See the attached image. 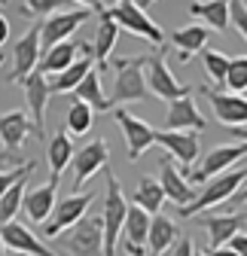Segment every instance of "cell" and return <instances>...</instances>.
Returning <instances> with one entry per match:
<instances>
[{
    "mask_svg": "<svg viewBox=\"0 0 247 256\" xmlns=\"http://www.w3.org/2000/svg\"><path fill=\"white\" fill-rule=\"evenodd\" d=\"M116 82L110 92V107L113 104H128V101H146V80H144V68H146V55H128V58H116Z\"/></svg>",
    "mask_w": 247,
    "mask_h": 256,
    "instance_id": "1",
    "label": "cell"
},
{
    "mask_svg": "<svg viewBox=\"0 0 247 256\" xmlns=\"http://www.w3.org/2000/svg\"><path fill=\"white\" fill-rule=\"evenodd\" d=\"M244 177H247V171L238 165L235 171H226V174H220V177L208 180L202 189H196V198H192L190 204L177 208V214H180L183 220H186V216H196V214H208L214 204H223L226 198H232V192L244 186Z\"/></svg>",
    "mask_w": 247,
    "mask_h": 256,
    "instance_id": "2",
    "label": "cell"
},
{
    "mask_svg": "<svg viewBox=\"0 0 247 256\" xmlns=\"http://www.w3.org/2000/svg\"><path fill=\"white\" fill-rule=\"evenodd\" d=\"M126 210H128V202L122 196V183L107 174V192H104V214H101V226H104V247H101V256H113L116 250V241H119V232H122V220H126Z\"/></svg>",
    "mask_w": 247,
    "mask_h": 256,
    "instance_id": "3",
    "label": "cell"
},
{
    "mask_svg": "<svg viewBox=\"0 0 247 256\" xmlns=\"http://www.w3.org/2000/svg\"><path fill=\"white\" fill-rule=\"evenodd\" d=\"M165 52H168V43L162 46V55H146V74H144V80H146V92H152L156 98H162V101L171 104V101L183 98V94L198 92V88L183 86V82L174 80V74H171V68H168V61H165Z\"/></svg>",
    "mask_w": 247,
    "mask_h": 256,
    "instance_id": "4",
    "label": "cell"
},
{
    "mask_svg": "<svg viewBox=\"0 0 247 256\" xmlns=\"http://www.w3.org/2000/svg\"><path fill=\"white\" fill-rule=\"evenodd\" d=\"M107 16H110L119 28H126V30H132V34L150 40L152 46H162V43H165V30L152 22V18L146 16V10H140L134 0H119V4H113V6L107 10Z\"/></svg>",
    "mask_w": 247,
    "mask_h": 256,
    "instance_id": "5",
    "label": "cell"
},
{
    "mask_svg": "<svg viewBox=\"0 0 247 256\" xmlns=\"http://www.w3.org/2000/svg\"><path fill=\"white\" fill-rule=\"evenodd\" d=\"M92 202H95V192H76V196H68V198L55 202L49 220L43 222V238H58L61 232H68L74 222H80L88 214Z\"/></svg>",
    "mask_w": 247,
    "mask_h": 256,
    "instance_id": "6",
    "label": "cell"
},
{
    "mask_svg": "<svg viewBox=\"0 0 247 256\" xmlns=\"http://www.w3.org/2000/svg\"><path fill=\"white\" fill-rule=\"evenodd\" d=\"M64 247L70 256H101L104 247V226H101V214H88L80 222L64 232Z\"/></svg>",
    "mask_w": 247,
    "mask_h": 256,
    "instance_id": "7",
    "label": "cell"
},
{
    "mask_svg": "<svg viewBox=\"0 0 247 256\" xmlns=\"http://www.w3.org/2000/svg\"><path fill=\"white\" fill-rule=\"evenodd\" d=\"M22 88H24V101H28V119H30V125H34V134L40 138V140H46V104H49V80L34 68L22 82H18Z\"/></svg>",
    "mask_w": 247,
    "mask_h": 256,
    "instance_id": "8",
    "label": "cell"
},
{
    "mask_svg": "<svg viewBox=\"0 0 247 256\" xmlns=\"http://www.w3.org/2000/svg\"><path fill=\"white\" fill-rule=\"evenodd\" d=\"M74 189H82L86 180H92L95 174L107 171L110 165V150H107V140L98 138V140H88L82 150H74Z\"/></svg>",
    "mask_w": 247,
    "mask_h": 256,
    "instance_id": "9",
    "label": "cell"
},
{
    "mask_svg": "<svg viewBox=\"0 0 247 256\" xmlns=\"http://www.w3.org/2000/svg\"><path fill=\"white\" fill-rule=\"evenodd\" d=\"M244 152H247V146H244V144L210 150V152L202 158V165H198L196 171H190V177H186V180H190V183H208V180H214V177L226 174L235 162L241 165V162H244Z\"/></svg>",
    "mask_w": 247,
    "mask_h": 256,
    "instance_id": "10",
    "label": "cell"
},
{
    "mask_svg": "<svg viewBox=\"0 0 247 256\" xmlns=\"http://www.w3.org/2000/svg\"><path fill=\"white\" fill-rule=\"evenodd\" d=\"M113 119L122 125V134H126V144H128V158L138 162V158L156 144V128H152L150 122H144V119H138V116H132L122 107L113 110Z\"/></svg>",
    "mask_w": 247,
    "mask_h": 256,
    "instance_id": "11",
    "label": "cell"
},
{
    "mask_svg": "<svg viewBox=\"0 0 247 256\" xmlns=\"http://www.w3.org/2000/svg\"><path fill=\"white\" fill-rule=\"evenodd\" d=\"M88 18V10H70V12H55L49 18H43L40 28V55L46 49H52L55 43H64L70 40V34Z\"/></svg>",
    "mask_w": 247,
    "mask_h": 256,
    "instance_id": "12",
    "label": "cell"
},
{
    "mask_svg": "<svg viewBox=\"0 0 247 256\" xmlns=\"http://www.w3.org/2000/svg\"><path fill=\"white\" fill-rule=\"evenodd\" d=\"M156 144L171 152L180 174L190 177V165L198 158V134H192V132H156Z\"/></svg>",
    "mask_w": 247,
    "mask_h": 256,
    "instance_id": "13",
    "label": "cell"
},
{
    "mask_svg": "<svg viewBox=\"0 0 247 256\" xmlns=\"http://www.w3.org/2000/svg\"><path fill=\"white\" fill-rule=\"evenodd\" d=\"M204 125H208V119L202 116L192 94H183V98L168 104L165 132H192V134H198V132H204Z\"/></svg>",
    "mask_w": 247,
    "mask_h": 256,
    "instance_id": "14",
    "label": "cell"
},
{
    "mask_svg": "<svg viewBox=\"0 0 247 256\" xmlns=\"http://www.w3.org/2000/svg\"><path fill=\"white\" fill-rule=\"evenodd\" d=\"M0 241H4V247H10L12 253L18 256H58L55 250H49L40 235H34L28 226H22V222H6V226H0Z\"/></svg>",
    "mask_w": 247,
    "mask_h": 256,
    "instance_id": "15",
    "label": "cell"
},
{
    "mask_svg": "<svg viewBox=\"0 0 247 256\" xmlns=\"http://www.w3.org/2000/svg\"><path fill=\"white\" fill-rule=\"evenodd\" d=\"M40 61V24L28 28L24 37L16 43V52H12V74H10V82H22L30 70L37 68Z\"/></svg>",
    "mask_w": 247,
    "mask_h": 256,
    "instance_id": "16",
    "label": "cell"
},
{
    "mask_svg": "<svg viewBox=\"0 0 247 256\" xmlns=\"http://www.w3.org/2000/svg\"><path fill=\"white\" fill-rule=\"evenodd\" d=\"M28 134H34V125H30L24 110H10L0 113V150H4V158H10Z\"/></svg>",
    "mask_w": 247,
    "mask_h": 256,
    "instance_id": "17",
    "label": "cell"
},
{
    "mask_svg": "<svg viewBox=\"0 0 247 256\" xmlns=\"http://www.w3.org/2000/svg\"><path fill=\"white\" fill-rule=\"evenodd\" d=\"M88 70H95V55H92V43H80V58L70 64V68L61 70L58 76H52L49 92H52V94H70V92L82 82V76H86Z\"/></svg>",
    "mask_w": 247,
    "mask_h": 256,
    "instance_id": "18",
    "label": "cell"
},
{
    "mask_svg": "<svg viewBox=\"0 0 247 256\" xmlns=\"http://www.w3.org/2000/svg\"><path fill=\"white\" fill-rule=\"evenodd\" d=\"M208 101L214 107V116H217L223 125L235 128V125H244L247 122V101L244 94H226V92H217V88H204Z\"/></svg>",
    "mask_w": 247,
    "mask_h": 256,
    "instance_id": "19",
    "label": "cell"
},
{
    "mask_svg": "<svg viewBox=\"0 0 247 256\" xmlns=\"http://www.w3.org/2000/svg\"><path fill=\"white\" fill-rule=\"evenodd\" d=\"M146 232H150V214L128 204L126 220H122V232H119V238H126V253L128 256H144Z\"/></svg>",
    "mask_w": 247,
    "mask_h": 256,
    "instance_id": "20",
    "label": "cell"
},
{
    "mask_svg": "<svg viewBox=\"0 0 247 256\" xmlns=\"http://www.w3.org/2000/svg\"><path fill=\"white\" fill-rule=\"evenodd\" d=\"M159 168H162L159 186H162V192H165V198L177 202L180 208H183V204H190V202L196 198V186H192L186 177L180 174V168L174 165V158H171V156H168V158H162Z\"/></svg>",
    "mask_w": 247,
    "mask_h": 256,
    "instance_id": "21",
    "label": "cell"
},
{
    "mask_svg": "<svg viewBox=\"0 0 247 256\" xmlns=\"http://www.w3.org/2000/svg\"><path fill=\"white\" fill-rule=\"evenodd\" d=\"M55 202H58V180H49V183H43V186H37V189L24 192L22 208H24V214L30 216V222H37V226H40V222L49 220Z\"/></svg>",
    "mask_w": 247,
    "mask_h": 256,
    "instance_id": "22",
    "label": "cell"
},
{
    "mask_svg": "<svg viewBox=\"0 0 247 256\" xmlns=\"http://www.w3.org/2000/svg\"><path fill=\"white\" fill-rule=\"evenodd\" d=\"M177 238H180L177 222H174L168 214H152V216H150V232H146V247H150V253H144V256H162V253H168Z\"/></svg>",
    "mask_w": 247,
    "mask_h": 256,
    "instance_id": "23",
    "label": "cell"
},
{
    "mask_svg": "<svg viewBox=\"0 0 247 256\" xmlns=\"http://www.w3.org/2000/svg\"><path fill=\"white\" fill-rule=\"evenodd\" d=\"M244 214H208L202 216V226L208 229V247H223L235 232H244Z\"/></svg>",
    "mask_w": 247,
    "mask_h": 256,
    "instance_id": "24",
    "label": "cell"
},
{
    "mask_svg": "<svg viewBox=\"0 0 247 256\" xmlns=\"http://www.w3.org/2000/svg\"><path fill=\"white\" fill-rule=\"evenodd\" d=\"M208 28L204 24H186V28H177L171 34V46H177V58L180 64H190L196 52L208 49Z\"/></svg>",
    "mask_w": 247,
    "mask_h": 256,
    "instance_id": "25",
    "label": "cell"
},
{
    "mask_svg": "<svg viewBox=\"0 0 247 256\" xmlns=\"http://www.w3.org/2000/svg\"><path fill=\"white\" fill-rule=\"evenodd\" d=\"M116 40H119V24L107 16V10H101L98 34H95V40H92V55H95V70H98V74L107 68V58H110Z\"/></svg>",
    "mask_w": 247,
    "mask_h": 256,
    "instance_id": "26",
    "label": "cell"
},
{
    "mask_svg": "<svg viewBox=\"0 0 247 256\" xmlns=\"http://www.w3.org/2000/svg\"><path fill=\"white\" fill-rule=\"evenodd\" d=\"M76 55H80V43H74V40H64V43H55L52 49H46L43 55H40V74L49 80V76H58L64 68H70V64L76 61Z\"/></svg>",
    "mask_w": 247,
    "mask_h": 256,
    "instance_id": "27",
    "label": "cell"
},
{
    "mask_svg": "<svg viewBox=\"0 0 247 256\" xmlns=\"http://www.w3.org/2000/svg\"><path fill=\"white\" fill-rule=\"evenodd\" d=\"M70 94H74L76 101L88 104L92 113H107V110H110V101H107V94H104V86H101V74H98V70H88V74L82 76V82H80Z\"/></svg>",
    "mask_w": 247,
    "mask_h": 256,
    "instance_id": "28",
    "label": "cell"
},
{
    "mask_svg": "<svg viewBox=\"0 0 247 256\" xmlns=\"http://www.w3.org/2000/svg\"><path fill=\"white\" fill-rule=\"evenodd\" d=\"M46 158H49V180H58L61 171H64L70 165V158H74V138L64 132V128H61L55 138H49Z\"/></svg>",
    "mask_w": 247,
    "mask_h": 256,
    "instance_id": "29",
    "label": "cell"
},
{
    "mask_svg": "<svg viewBox=\"0 0 247 256\" xmlns=\"http://www.w3.org/2000/svg\"><path fill=\"white\" fill-rule=\"evenodd\" d=\"M190 12L204 18L214 30H229V0H196Z\"/></svg>",
    "mask_w": 247,
    "mask_h": 256,
    "instance_id": "30",
    "label": "cell"
},
{
    "mask_svg": "<svg viewBox=\"0 0 247 256\" xmlns=\"http://www.w3.org/2000/svg\"><path fill=\"white\" fill-rule=\"evenodd\" d=\"M162 204H165V192H162L159 180L156 177H140L138 189H134V208H140L152 216V214L162 210Z\"/></svg>",
    "mask_w": 247,
    "mask_h": 256,
    "instance_id": "31",
    "label": "cell"
},
{
    "mask_svg": "<svg viewBox=\"0 0 247 256\" xmlns=\"http://www.w3.org/2000/svg\"><path fill=\"white\" fill-rule=\"evenodd\" d=\"M92 125H95V113L88 110V104H82V101L74 98V104H70V110H68L64 125H61V128H68L70 138H82V134L92 132Z\"/></svg>",
    "mask_w": 247,
    "mask_h": 256,
    "instance_id": "32",
    "label": "cell"
},
{
    "mask_svg": "<svg viewBox=\"0 0 247 256\" xmlns=\"http://www.w3.org/2000/svg\"><path fill=\"white\" fill-rule=\"evenodd\" d=\"M24 189H28V177L16 180L4 196H0V226H6V222L16 220V214L22 210V198H24Z\"/></svg>",
    "mask_w": 247,
    "mask_h": 256,
    "instance_id": "33",
    "label": "cell"
},
{
    "mask_svg": "<svg viewBox=\"0 0 247 256\" xmlns=\"http://www.w3.org/2000/svg\"><path fill=\"white\" fill-rule=\"evenodd\" d=\"M202 64H204V74L210 82L223 86L226 80V68H229V55L217 52V49H202Z\"/></svg>",
    "mask_w": 247,
    "mask_h": 256,
    "instance_id": "34",
    "label": "cell"
},
{
    "mask_svg": "<svg viewBox=\"0 0 247 256\" xmlns=\"http://www.w3.org/2000/svg\"><path fill=\"white\" fill-rule=\"evenodd\" d=\"M223 86H229L235 94H241L247 88V55H238V58H229V68H226V80Z\"/></svg>",
    "mask_w": 247,
    "mask_h": 256,
    "instance_id": "35",
    "label": "cell"
},
{
    "mask_svg": "<svg viewBox=\"0 0 247 256\" xmlns=\"http://www.w3.org/2000/svg\"><path fill=\"white\" fill-rule=\"evenodd\" d=\"M24 6L30 16L49 18L55 12H70V0H24Z\"/></svg>",
    "mask_w": 247,
    "mask_h": 256,
    "instance_id": "36",
    "label": "cell"
},
{
    "mask_svg": "<svg viewBox=\"0 0 247 256\" xmlns=\"http://www.w3.org/2000/svg\"><path fill=\"white\" fill-rule=\"evenodd\" d=\"M229 24H235V30L241 37H247V6H244V0H229Z\"/></svg>",
    "mask_w": 247,
    "mask_h": 256,
    "instance_id": "37",
    "label": "cell"
},
{
    "mask_svg": "<svg viewBox=\"0 0 247 256\" xmlns=\"http://www.w3.org/2000/svg\"><path fill=\"white\" fill-rule=\"evenodd\" d=\"M30 171H34V162H24L18 171H0V196L16 183V180H22V177H30Z\"/></svg>",
    "mask_w": 247,
    "mask_h": 256,
    "instance_id": "38",
    "label": "cell"
},
{
    "mask_svg": "<svg viewBox=\"0 0 247 256\" xmlns=\"http://www.w3.org/2000/svg\"><path fill=\"white\" fill-rule=\"evenodd\" d=\"M192 253H196V247H192V238L190 235H180L174 241V247H171V256H192Z\"/></svg>",
    "mask_w": 247,
    "mask_h": 256,
    "instance_id": "39",
    "label": "cell"
},
{
    "mask_svg": "<svg viewBox=\"0 0 247 256\" xmlns=\"http://www.w3.org/2000/svg\"><path fill=\"white\" fill-rule=\"evenodd\" d=\"M223 247H229L235 256H247V235H244V232H235V235H232Z\"/></svg>",
    "mask_w": 247,
    "mask_h": 256,
    "instance_id": "40",
    "label": "cell"
},
{
    "mask_svg": "<svg viewBox=\"0 0 247 256\" xmlns=\"http://www.w3.org/2000/svg\"><path fill=\"white\" fill-rule=\"evenodd\" d=\"M70 4H80V10H88V12H101L104 10V0H70Z\"/></svg>",
    "mask_w": 247,
    "mask_h": 256,
    "instance_id": "41",
    "label": "cell"
},
{
    "mask_svg": "<svg viewBox=\"0 0 247 256\" xmlns=\"http://www.w3.org/2000/svg\"><path fill=\"white\" fill-rule=\"evenodd\" d=\"M192 256H235L229 247H208V250H202V253H192Z\"/></svg>",
    "mask_w": 247,
    "mask_h": 256,
    "instance_id": "42",
    "label": "cell"
},
{
    "mask_svg": "<svg viewBox=\"0 0 247 256\" xmlns=\"http://www.w3.org/2000/svg\"><path fill=\"white\" fill-rule=\"evenodd\" d=\"M6 40H10V22H6V16H0V46Z\"/></svg>",
    "mask_w": 247,
    "mask_h": 256,
    "instance_id": "43",
    "label": "cell"
},
{
    "mask_svg": "<svg viewBox=\"0 0 247 256\" xmlns=\"http://www.w3.org/2000/svg\"><path fill=\"white\" fill-rule=\"evenodd\" d=\"M232 134H235V138L244 144V125H235V128H232Z\"/></svg>",
    "mask_w": 247,
    "mask_h": 256,
    "instance_id": "44",
    "label": "cell"
},
{
    "mask_svg": "<svg viewBox=\"0 0 247 256\" xmlns=\"http://www.w3.org/2000/svg\"><path fill=\"white\" fill-rule=\"evenodd\" d=\"M134 4H138V6H140V10H146V6H150V4H156V0H134Z\"/></svg>",
    "mask_w": 247,
    "mask_h": 256,
    "instance_id": "45",
    "label": "cell"
},
{
    "mask_svg": "<svg viewBox=\"0 0 247 256\" xmlns=\"http://www.w3.org/2000/svg\"><path fill=\"white\" fill-rule=\"evenodd\" d=\"M4 250H6V247H4V241H0V256H4Z\"/></svg>",
    "mask_w": 247,
    "mask_h": 256,
    "instance_id": "46",
    "label": "cell"
},
{
    "mask_svg": "<svg viewBox=\"0 0 247 256\" xmlns=\"http://www.w3.org/2000/svg\"><path fill=\"white\" fill-rule=\"evenodd\" d=\"M0 68H4V52H0Z\"/></svg>",
    "mask_w": 247,
    "mask_h": 256,
    "instance_id": "47",
    "label": "cell"
},
{
    "mask_svg": "<svg viewBox=\"0 0 247 256\" xmlns=\"http://www.w3.org/2000/svg\"><path fill=\"white\" fill-rule=\"evenodd\" d=\"M6 4H10V0H0V6H6Z\"/></svg>",
    "mask_w": 247,
    "mask_h": 256,
    "instance_id": "48",
    "label": "cell"
},
{
    "mask_svg": "<svg viewBox=\"0 0 247 256\" xmlns=\"http://www.w3.org/2000/svg\"><path fill=\"white\" fill-rule=\"evenodd\" d=\"M110 4H119V0H110Z\"/></svg>",
    "mask_w": 247,
    "mask_h": 256,
    "instance_id": "49",
    "label": "cell"
},
{
    "mask_svg": "<svg viewBox=\"0 0 247 256\" xmlns=\"http://www.w3.org/2000/svg\"><path fill=\"white\" fill-rule=\"evenodd\" d=\"M12 256H18V253H12Z\"/></svg>",
    "mask_w": 247,
    "mask_h": 256,
    "instance_id": "50",
    "label": "cell"
}]
</instances>
